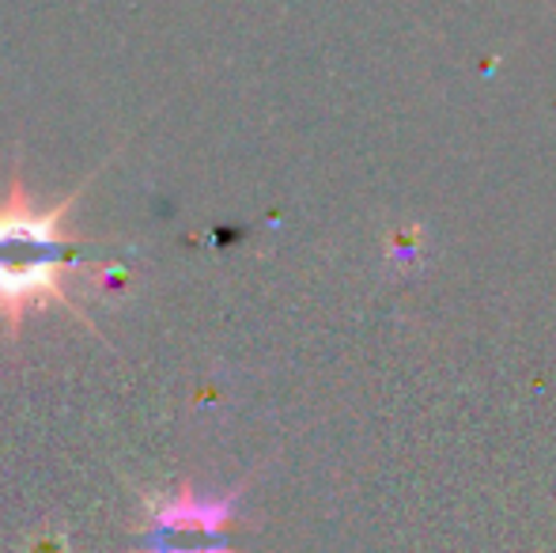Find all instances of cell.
<instances>
[{
  "mask_svg": "<svg viewBox=\"0 0 556 553\" xmlns=\"http://www.w3.org/2000/svg\"><path fill=\"white\" fill-rule=\"evenodd\" d=\"M88 183L91 178H84L53 209H35L30 193L23 190L20 160H15L8 198L0 201V323H4L8 338L20 334L27 311L50 307V303H61V307H68L76 318H84L91 326V318L65 292V285L73 277L91 274L76 259L80 247L88 243L68 231V213H73V205L80 201Z\"/></svg>",
  "mask_w": 556,
  "mask_h": 553,
  "instance_id": "1",
  "label": "cell"
}]
</instances>
